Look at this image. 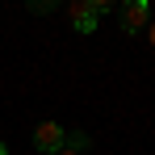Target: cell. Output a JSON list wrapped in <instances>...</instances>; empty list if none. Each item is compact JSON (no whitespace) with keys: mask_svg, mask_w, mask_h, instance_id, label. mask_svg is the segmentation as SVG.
Listing matches in <instances>:
<instances>
[{"mask_svg":"<svg viewBox=\"0 0 155 155\" xmlns=\"http://www.w3.org/2000/svg\"><path fill=\"white\" fill-rule=\"evenodd\" d=\"M117 8H122V29L126 34H143L151 25V4L147 0H122Z\"/></svg>","mask_w":155,"mask_h":155,"instance_id":"obj_1","label":"cell"},{"mask_svg":"<svg viewBox=\"0 0 155 155\" xmlns=\"http://www.w3.org/2000/svg\"><path fill=\"white\" fill-rule=\"evenodd\" d=\"M63 134H67V130L59 126V122H38V126H34V147L42 155H54L63 147Z\"/></svg>","mask_w":155,"mask_h":155,"instance_id":"obj_2","label":"cell"},{"mask_svg":"<svg viewBox=\"0 0 155 155\" xmlns=\"http://www.w3.org/2000/svg\"><path fill=\"white\" fill-rule=\"evenodd\" d=\"M71 25H76L80 34H92V29H97V13H92L88 0H71Z\"/></svg>","mask_w":155,"mask_h":155,"instance_id":"obj_3","label":"cell"},{"mask_svg":"<svg viewBox=\"0 0 155 155\" xmlns=\"http://www.w3.org/2000/svg\"><path fill=\"white\" fill-rule=\"evenodd\" d=\"M54 4H59V0H25V8H29V13H51Z\"/></svg>","mask_w":155,"mask_h":155,"instance_id":"obj_4","label":"cell"},{"mask_svg":"<svg viewBox=\"0 0 155 155\" xmlns=\"http://www.w3.org/2000/svg\"><path fill=\"white\" fill-rule=\"evenodd\" d=\"M88 4H92V13H109V8H117L122 0H88Z\"/></svg>","mask_w":155,"mask_h":155,"instance_id":"obj_5","label":"cell"},{"mask_svg":"<svg viewBox=\"0 0 155 155\" xmlns=\"http://www.w3.org/2000/svg\"><path fill=\"white\" fill-rule=\"evenodd\" d=\"M54 155H84V151H80V147H67V143H63V147H59Z\"/></svg>","mask_w":155,"mask_h":155,"instance_id":"obj_6","label":"cell"},{"mask_svg":"<svg viewBox=\"0 0 155 155\" xmlns=\"http://www.w3.org/2000/svg\"><path fill=\"white\" fill-rule=\"evenodd\" d=\"M151 42H155V25H151Z\"/></svg>","mask_w":155,"mask_h":155,"instance_id":"obj_7","label":"cell"},{"mask_svg":"<svg viewBox=\"0 0 155 155\" xmlns=\"http://www.w3.org/2000/svg\"><path fill=\"white\" fill-rule=\"evenodd\" d=\"M0 155H4V143H0Z\"/></svg>","mask_w":155,"mask_h":155,"instance_id":"obj_8","label":"cell"}]
</instances>
